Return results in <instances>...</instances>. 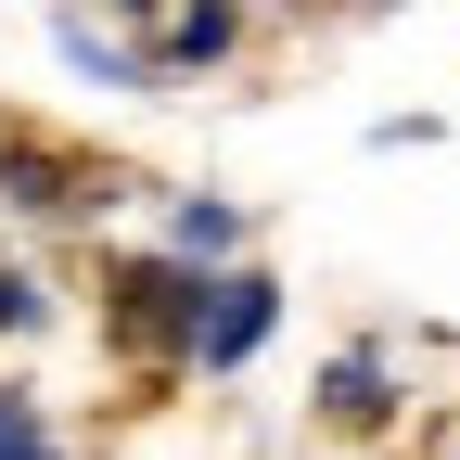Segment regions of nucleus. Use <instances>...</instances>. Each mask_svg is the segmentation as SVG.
Listing matches in <instances>:
<instances>
[{
	"label": "nucleus",
	"instance_id": "1",
	"mask_svg": "<svg viewBox=\"0 0 460 460\" xmlns=\"http://www.w3.org/2000/svg\"><path fill=\"white\" fill-rule=\"evenodd\" d=\"M205 281H217V269H192V256H115V345H141V358H180V371H192Z\"/></svg>",
	"mask_w": 460,
	"mask_h": 460
},
{
	"label": "nucleus",
	"instance_id": "2",
	"mask_svg": "<svg viewBox=\"0 0 460 460\" xmlns=\"http://www.w3.org/2000/svg\"><path fill=\"white\" fill-rule=\"evenodd\" d=\"M269 332H281V281L269 269H217L205 281V320H192V371H243Z\"/></svg>",
	"mask_w": 460,
	"mask_h": 460
},
{
	"label": "nucleus",
	"instance_id": "3",
	"mask_svg": "<svg viewBox=\"0 0 460 460\" xmlns=\"http://www.w3.org/2000/svg\"><path fill=\"white\" fill-rule=\"evenodd\" d=\"M230 39H243V0H180L154 39V65H230Z\"/></svg>",
	"mask_w": 460,
	"mask_h": 460
},
{
	"label": "nucleus",
	"instance_id": "4",
	"mask_svg": "<svg viewBox=\"0 0 460 460\" xmlns=\"http://www.w3.org/2000/svg\"><path fill=\"white\" fill-rule=\"evenodd\" d=\"M230 243H243V205H217V192H180V205H166V256H192V269H217Z\"/></svg>",
	"mask_w": 460,
	"mask_h": 460
},
{
	"label": "nucleus",
	"instance_id": "5",
	"mask_svg": "<svg viewBox=\"0 0 460 460\" xmlns=\"http://www.w3.org/2000/svg\"><path fill=\"white\" fill-rule=\"evenodd\" d=\"M396 396H384V371L371 358H345V371H320V422H384Z\"/></svg>",
	"mask_w": 460,
	"mask_h": 460
},
{
	"label": "nucleus",
	"instance_id": "6",
	"mask_svg": "<svg viewBox=\"0 0 460 460\" xmlns=\"http://www.w3.org/2000/svg\"><path fill=\"white\" fill-rule=\"evenodd\" d=\"M0 460H65V435L39 422V396H0Z\"/></svg>",
	"mask_w": 460,
	"mask_h": 460
},
{
	"label": "nucleus",
	"instance_id": "7",
	"mask_svg": "<svg viewBox=\"0 0 460 460\" xmlns=\"http://www.w3.org/2000/svg\"><path fill=\"white\" fill-rule=\"evenodd\" d=\"M0 332H39V281L26 269H0Z\"/></svg>",
	"mask_w": 460,
	"mask_h": 460
},
{
	"label": "nucleus",
	"instance_id": "8",
	"mask_svg": "<svg viewBox=\"0 0 460 460\" xmlns=\"http://www.w3.org/2000/svg\"><path fill=\"white\" fill-rule=\"evenodd\" d=\"M102 13H128V26H141V13H154V0H102Z\"/></svg>",
	"mask_w": 460,
	"mask_h": 460
}]
</instances>
